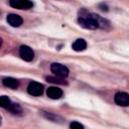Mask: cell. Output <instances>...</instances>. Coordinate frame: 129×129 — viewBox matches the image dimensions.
Returning a JSON list of instances; mask_svg holds the SVG:
<instances>
[{
    "instance_id": "cell-7",
    "label": "cell",
    "mask_w": 129,
    "mask_h": 129,
    "mask_svg": "<svg viewBox=\"0 0 129 129\" xmlns=\"http://www.w3.org/2000/svg\"><path fill=\"white\" fill-rule=\"evenodd\" d=\"M46 95L50 99L56 100V99H59L62 96V91H61V89H59L57 87H49L46 90Z\"/></svg>"
},
{
    "instance_id": "cell-14",
    "label": "cell",
    "mask_w": 129,
    "mask_h": 129,
    "mask_svg": "<svg viewBox=\"0 0 129 129\" xmlns=\"http://www.w3.org/2000/svg\"><path fill=\"white\" fill-rule=\"evenodd\" d=\"M70 128L71 129H84V126L80 123V122H77V121H74L70 124Z\"/></svg>"
},
{
    "instance_id": "cell-10",
    "label": "cell",
    "mask_w": 129,
    "mask_h": 129,
    "mask_svg": "<svg viewBox=\"0 0 129 129\" xmlns=\"http://www.w3.org/2000/svg\"><path fill=\"white\" fill-rule=\"evenodd\" d=\"M12 104H13V103H11L10 99H9L7 96H1V98H0V105H1L2 108L9 110L10 107L12 106Z\"/></svg>"
},
{
    "instance_id": "cell-2",
    "label": "cell",
    "mask_w": 129,
    "mask_h": 129,
    "mask_svg": "<svg viewBox=\"0 0 129 129\" xmlns=\"http://www.w3.org/2000/svg\"><path fill=\"white\" fill-rule=\"evenodd\" d=\"M10 6L13 7V8H16V9H24V10H27V9H30L33 7V3L31 1H28V0H11L9 2Z\"/></svg>"
},
{
    "instance_id": "cell-1",
    "label": "cell",
    "mask_w": 129,
    "mask_h": 129,
    "mask_svg": "<svg viewBox=\"0 0 129 129\" xmlns=\"http://www.w3.org/2000/svg\"><path fill=\"white\" fill-rule=\"evenodd\" d=\"M50 71L56 76V77H58V78H66V77H68L69 76V73H70V71H69V69L66 67V66H63V64H61V63H58V62H53V63H51V66H50Z\"/></svg>"
},
{
    "instance_id": "cell-9",
    "label": "cell",
    "mask_w": 129,
    "mask_h": 129,
    "mask_svg": "<svg viewBox=\"0 0 129 129\" xmlns=\"http://www.w3.org/2000/svg\"><path fill=\"white\" fill-rule=\"evenodd\" d=\"M2 83L5 87L10 88V89H14V90L17 89L18 86H19V82L16 79H13V78H4Z\"/></svg>"
},
{
    "instance_id": "cell-5",
    "label": "cell",
    "mask_w": 129,
    "mask_h": 129,
    "mask_svg": "<svg viewBox=\"0 0 129 129\" xmlns=\"http://www.w3.org/2000/svg\"><path fill=\"white\" fill-rule=\"evenodd\" d=\"M19 54L21 56L22 59H24L25 61H31L34 57V52L33 50L27 46V45H21L19 48Z\"/></svg>"
},
{
    "instance_id": "cell-15",
    "label": "cell",
    "mask_w": 129,
    "mask_h": 129,
    "mask_svg": "<svg viewBox=\"0 0 129 129\" xmlns=\"http://www.w3.org/2000/svg\"><path fill=\"white\" fill-rule=\"evenodd\" d=\"M103 8H102V10L103 11H108V6L107 5H101Z\"/></svg>"
},
{
    "instance_id": "cell-4",
    "label": "cell",
    "mask_w": 129,
    "mask_h": 129,
    "mask_svg": "<svg viewBox=\"0 0 129 129\" xmlns=\"http://www.w3.org/2000/svg\"><path fill=\"white\" fill-rule=\"evenodd\" d=\"M114 101L118 106L127 107L129 106V94L125 92H118L114 97Z\"/></svg>"
},
{
    "instance_id": "cell-12",
    "label": "cell",
    "mask_w": 129,
    "mask_h": 129,
    "mask_svg": "<svg viewBox=\"0 0 129 129\" xmlns=\"http://www.w3.org/2000/svg\"><path fill=\"white\" fill-rule=\"evenodd\" d=\"M41 113H42V115H43L45 118H47V119H49V120H51V121H53V122H58L57 120H59L60 122L62 121V119H61L60 117L55 116V115H53V114H51V113H47V112H41Z\"/></svg>"
},
{
    "instance_id": "cell-13",
    "label": "cell",
    "mask_w": 129,
    "mask_h": 129,
    "mask_svg": "<svg viewBox=\"0 0 129 129\" xmlns=\"http://www.w3.org/2000/svg\"><path fill=\"white\" fill-rule=\"evenodd\" d=\"M9 111H11L13 114H20L22 112V109L18 104H12V106L9 109Z\"/></svg>"
},
{
    "instance_id": "cell-3",
    "label": "cell",
    "mask_w": 129,
    "mask_h": 129,
    "mask_svg": "<svg viewBox=\"0 0 129 129\" xmlns=\"http://www.w3.org/2000/svg\"><path fill=\"white\" fill-rule=\"evenodd\" d=\"M27 92H28L30 95L35 96V97L41 96L42 93H43V86H42L40 83L31 82V83H29V85H28V87H27Z\"/></svg>"
},
{
    "instance_id": "cell-8",
    "label": "cell",
    "mask_w": 129,
    "mask_h": 129,
    "mask_svg": "<svg viewBox=\"0 0 129 129\" xmlns=\"http://www.w3.org/2000/svg\"><path fill=\"white\" fill-rule=\"evenodd\" d=\"M72 48L76 51H83L87 48V42H86L85 39L79 38L72 44Z\"/></svg>"
},
{
    "instance_id": "cell-6",
    "label": "cell",
    "mask_w": 129,
    "mask_h": 129,
    "mask_svg": "<svg viewBox=\"0 0 129 129\" xmlns=\"http://www.w3.org/2000/svg\"><path fill=\"white\" fill-rule=\"evenodd\" d=\"M7 22L13 26V27H19L22 22H23V19L21 16H19L18 14H14V13H11V14H8L7 16Z\"/></svg>"
},
{
    "instance_id": "cell-11",
    "label": "cell",
    "mask_w": 129,
    "mask_h": 129,
    "mask_svg": "<svg viewBox=\"0 0 129 129\" xmlns=\"http://www.w3.org/2000/svg\"><path fill=\"white\" fill-rule=\"evenodd\" d=\"M46 81L47 82H50V83H53V84H59V85H63V84H67V82L62 79V78H58V77H47L46 78Z\"/></svg>"
}]
</instances>
